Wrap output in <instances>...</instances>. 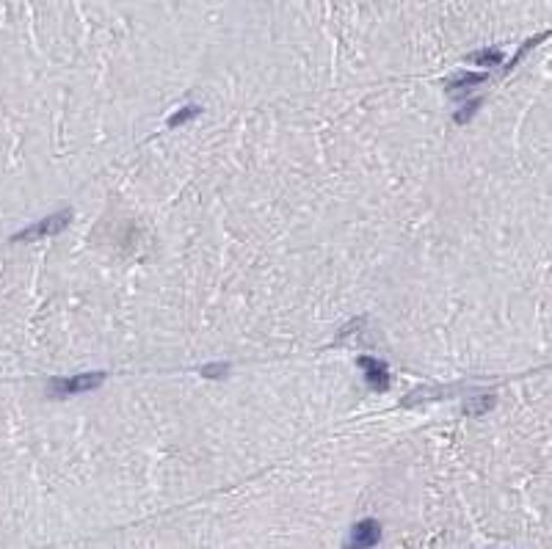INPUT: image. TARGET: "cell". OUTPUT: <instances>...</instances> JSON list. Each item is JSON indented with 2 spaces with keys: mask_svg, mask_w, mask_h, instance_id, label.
Here are the masks:
<instances>
[{
  "mask_svg": "<svg viewBox=\"0 0 552 549\" xmlns=\"http://www.w3.org/2000/svg\"><path fill=\"white\" fill-rule=\"evenodd\" d=\"M70 210H61V213H53V216H47V218H42V221H36L33 227H28V230H22L19 235H14V240H39V237H47V235H58V232H64L67 227H70Z\"/></svg>",
  "mask_w": 552,
  "mask_h": 549,
  "instance_id": "1",
  "label": "cell"
},
{
  "mask_svg": "<svg viewBox=\"0 0 552 549\" xmlns=\"http://www.w3.org/2000/svg\"><path fill=\"white\" fill-rule=\"evenodd\" d=\"M381 539V525L376 519H362L354 525L351 539H348V549H370L379 544Z\"/></svg>",
  "mask_w": 552,
  "mask_h": 549,
  "instance_id": "2",
  "label": "cell"
},
{
  "mask_svg": "<svg viewBox=\"0 0 552 549\" xmlns=\"http://www.w3.org/2000/svg\"><path fill=\"white\" fill-rule=\"evenodd\" d=\"M356 365L362 367L365 381H368L370 390H376V392L390 390V373H387V365H384V362H379V359H373V356H359Z\"/></svg>",
  "mask_w": 552,
  "mask_h": 549,
  "instance_id": "3",
  "label": "cell"
},
{
  "mask_svg": "<svg viewBox=\"0 0 552 549\" xmlns=\"http://www.w3.org/2000/svg\"><path fill=\"white\" fill-rule=\"evenodd\" d=\"M102 381H105L102 373H83V376H75V379H56V381H53V390L61 395L88 392V390L100 387Z\"/></svg>",
  "mask_w": 552,
  "mask_h": 549,
  "instance_id": "4",
  "label": "cell"
},
{
  "mask_svg": "<svg viewBox=\"0 0 552 549\" xmlns=\"http://www.w3.org/2000/svg\"><path fill=\"white\" fill-rule=\"evenodd\" d=\"M486 80V75H462V78H453L448 86H445V91L450 94V97H464L470 88L475 86H480Z\"/></svg>",
  "mask_w": 552,
  "mask_h": 549,
  "instance_id": "5",
  "label": "cell"
},
{
  "mask_svg": "<svg viewBox=\"0 0 552 549\" xmlns=\"http://www.w3.org/2000/svg\"><path fill=\"white\" fill-rule=\"evenodd\" d=\"M467 58L475 61V64H489V67H494V64L503 61V53H500V50H475Z\"/></svg>",
  "mask_w": 552,
  "mask_h": 549,
  "instance_id": "6",
  "label": "cell"
},
{
  "mask_svg": "<svg viewBox=\"0 0 552 549\" xmlns=\"http://www.w3.org/2000/svg\"><path fill=\"white\" fill-rule=\"evenodd\" d=\"M199 113H202V108H199V105H185L182 111H177V113L168 119V125H171V127H180V125H185V122L196 119Z\"/></svg>",
  "mask_w": 552,
  "mask_h": 549,
  "instance_id": "7",
  "label": "cell"
},
{
  "mask_svg": "<svg viewBox=\"0 0 552 549\" xmlns=\"http://www.w3.org/2000/svg\"><path fill=\"white\" fill-rule=\"evenodd\" d=\"M494 406V397L491 395H483V397H475V400H467V411L470 414H483Z\"/></svg>",
  "mask_w": 552,
  "mask_h": 549,
  "instance_id": "8",
  "label": "cell"
},
{
  "mask_svg": "<svg viewBox=\"0 0 552 549\" xmlns=\"http://www.w3.org/2000/svg\"><path fill=\"white\" fill-rule=\"evenodd\" d=\"M478 108H480V100H470V105H464V108H462V111L456 113V122H459V125L470 122V119H473V113L478 111Z\"/></svg>",
  "mask_w": 552,
  "mask_h": 549,
  "instance_id": "9",
  "label": "cell"
},
{
  "mask_svg": "<svg viewBox=\"0 0 552 549\" xmlns=\"http://www.w3.org/2000/svg\"><path fill=\"white\" fill-rule=\"evenodd\" d=\"M224 373H227V365H205L202 367V376H207V379H219Z\"/></svg>",
  "mask_w": 552,
  "mask_h": 549,
  "instance_id": "10",
  "label": "cell"
}]
</instances>
